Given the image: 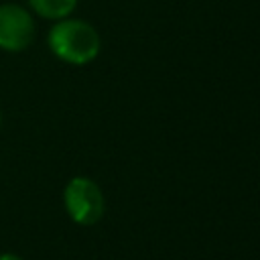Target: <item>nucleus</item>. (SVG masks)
<instances>
[{"mask_svg": "<svg viewBox=\"0 0 260 260\" xmlns=\"http://www.w3.org/2000/svg\"><path fill=\"white\" fill-rule=\"evenodd\" d=\"M0 260H22L18 254H14V252H2L0 254Z\"/></svg>", "mask_w": 260, "mask_h": 260, "instance_id": "39448f33", "label": "nucleus"}, {"mask_svg": "<svg viewBox=\"0 0 260 260\" xmlns=\"http://www.w3.org/2000/svg\"><path fill=\"white\" fill-rule=\"evenodd\" d=\"M63 205L69 219L77 225H95L106 211L102 187L89 177H73L63 189Z\"/></svg>", "mask_w": 260, "mask_h": 260, "instance_id": "f03ea898", "label": "nucleus"}, {"mask_svg": "<svg viewBox=\"0 0 260 260\" xmlns=\"http://www.w3.org/2000/svg\"><path fill=\"white\" fill-rule=\"evenodd\" d=\"M32 14L18 4H0V49L8 53L24 51L35 39Z\"/></svg>", "mask_w": 260, "mask_h": 260, "instance_id": "7ed1b4c3", "label": "nucleus"}, {"mask_svg": "<svg viewBox=\"0 0 260 260\" xmlns=\"http://www.w3.org/2000/svg\"><path fill=\"white\" fill-rule=\"evenodd\" d=\"M35 14L47 20H61L71 16L77 6V0H26Z\"/></svg>", "mask_w": 260, "mask_h": 260, "instance_id": "20e7f679", "label": "nucleus"}, {"mask_svg": "<svg viewBox=\"0 0 260 260\" xmlns=\"http://www.w3.org/2000/svg\"><path fill=\"white\" fill-rule=\"evenodd\" d=\"M0 120H2V114H0Z\"/></svg>", "mask_w": 260, "mask_h": 260, "instance_id": "423d86ee", "label": "nucleus"}, {"mask_svg": "<svg viewBox=\"0 0 260 260\" xmlns=\"http://www.w3.org/2000/svg\"><path fill=\"white\" fill-rule=\"evenodd\" d=\"M49 51L63 63L87 65L102 51V39L93 24L81 18H61L47 32Z\"/></svg>", "mask_w": 260, "mask_h": 260, "instance_id": "f257e3e1", "label": "nucleus"}]
</instances>
